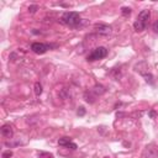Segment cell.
Returning a JSON list of instances; mask_svg holds the SVG:
<instances>
[{
	"instance_id": "obj_10",
	"label": "cell",
	"mask_w": 158,
	"mask_h": 158,
	"mask_svg": "<svg viewBox=\"0 0 158 158\" xmlns=\"http://www.w3.org/2000/svg\"><path fill=\"white\" fill-rule=\"evenodd\" d=\"M35 94L37 96H40L41 94H42V85H41L38 82L35 83Z\"/></svg>"
},
{
	"instance_id": "obj_17",
	"label": "cell",
	"mask_w": 158,
	"mask_h": 158,
	"mask_svg": "<svg viewBox=\"0 0 158 158\" xmlns=\"http://www.w3.org/2000/svg\"><path fill=\"white\" fill-rule=\"evenodd\" d=\"M104 158H109V157H104Z\"/></svg>"
},
{
	"instance_id": "obj_8",
	"label": "cell",
	"mask_w": 158,
	"mask_h": 158,
	"mask_svg": "<svg viewBox=\"0 0 158 158\" xmlns=\"http://www.w3.org/2000/svg\"><path fill=\"white\" fill-rule=\"evenodd\" d=\"M93 93L95 94V96L101 95V94H104V93H105V88L101 87V85H95L94 89H93Z\"/></svg>"
},
{
	"instance_id": "obj_14",
	"label": "cell",
	"mask_w": 158,
	"mask_h": 158,
	"mask_svg": "<svg viewBox=\"0 0 158 158\" xmlns=\"http://www.w3.org/2000/svg\"><path fill=\"white\" fill-rule=\"evenodd\" d=\"M78 115H79V116H84V115H85V109L83 108V106L78 108Z\"/></svg>"
},
{
	"instance_id": "obj_4",
	"label": "cell",
	"mask_w": 158,
	"mask_h": 158,
	"mask_svg": "<svg viewBox=\"0 0 158 158\" xmlns=\"http://www.w3.org/2000/svg\"><path fill=\"white\" fill-rule=\"evenodd\" d=\"M49 48H51L49 45H46L42 42H34L31 45V51L35 52L36 54H43V53L47 52Z\"/></svg>"
},
{
	"instance_id": "obj_12",
	"label": "cell",
	"mask_w": 158,
	"mask_h": 158,
	"mask_svg": "<svg viewBox=\"0 0 158 158\" xmlns=\"http://www.w3.org/2000/svg\"><path fill=\"white\" fill-rule=\"evenodd\" d=\"M152 30H153V32H155V34H158V20H156L155 22H153Z\"/></svg>"
},
{
	"instance_id": "obj_13",
	"label": "cell",
	"mask_w": 158,
	"mask_h": 158,
	"mask_svg": "<svg viewBox=\"0 0 158 158\" xmlns=\"http://www.w3.org/2000/svg\"><path fill=\"white\" fill-rule=\"evenodd\" d=\"M37 9H38V6H37V5H30V6H29V11H30L31 14H35V12L37 11Z\"/></svg>"
},
{
	"instance_id": "obj_2",
	"label": "cell",
	"mask_w": 158,
	"mask_h": 158,
	"mask_svg": "<svg viewBox=\"0 0 158 158\" xmlns=\"http://www.w3.org/2000/svg\"><path fill=\"white\" fill-rule=\"evenodd\" d=\"M61 22L64 24L66 26H69V27H76L80 26V22H82V19L79 16V14L76 12V11H67L64 12L62 17H61Z\"/></svg>"
},
{
	"instance_id": "obj_5",
	"label": "cell",
	"mask_w": 158,
	"mask_h": 158,
	"mask_svg": "<svg viewBox=\"0 0 158 158\" xmlns=\"http://www.w3.org/2000/svg\"><path fill=\"white\" fill-rule=\"evenodd\" d=\"M158 150L155 145H148L142 153V158H157Z\"/></svg>"
},
{
	"instance_id": "obj_6",
	"label": "cell",
	"mask_w": 158,
	"mask_h": 158,
	"mask_svg": "<svg viewBox=\"0 0 158 158\" xmlns=\"http://www.w3.org/2000/svg\"><path fill=\"white\" fill-rule=\"evenodd\" d=\"M95 30L99 35H103V36H108L111 34L113 29L109 26V25H105V24H99V25H95Z\"/></svg>"
},
{
	"instance_id": "obj_16",
	"label": "cell",
	"mask_w": 158,
	"mask_h": 158,
	"mask_svg": "<svg viewBox=\"0 0 158 158\" xmlns=\"http://www.w3.org/2000/svg\"><path fill=\"white\" fill-rule=\"evenodd\" d=\"M150 116H151V117H155V116H156V113H155L153 110H151V111H150Z\"/></svg>"
},
{
	"instance_id": "obj_9",
	"label": "cell",
	"mask_w": 158,
	"mask_h": 158,
	"mask_svg": "<svg viewBox=\"0 0 158 158\" xmlns=\"http://www.w3.org/2000/svg\"><path fill=\"white\" fill-rule=\"evenodd\" d=\"M71 142H72V140L69 137H62V138H59V140H58V145L63 146V147H67Z\"/></svg>"
},
{
	"instance_id": "obj_11",
	"label": "cell",
	"mask_w": 158,
	"mask_h": 158,
	"mask_svg": "<svg viewBox=\"0 0 158 158\" xmlns=\"http://www.w3.org/2000/svg\"><path fill=\"white\" fill-rule=\"evenodd\" d=\"M121 14L124 16H128L130 14H131V9H130V8H122L121 9Z\"/></svg>"
},
{
	"instance_id": "obj_3",
	"label": "cell",
	"mask_w": 158,
	"mask_h": 158,
	"mask_svg": "<svg viewBox=\"0 0 158 158\" xmlns=\"http://www.w3.org/2000/svg\"><path fill=\"white\" fill-rule=\"evenodd\" d=\"M108 56V49L105 47H98L95 49L91 51V53L88 54V62H94V61H99V59H103Z\"/></svg>"
},
{
	"instance_id": "obj_7",
	"label": "cell",
	"mask_w": 158,
	"mask_h": 158,
	"mask_svg": "<svg viewBox=\"0 0 158 158\" xmlns=\"http://www.w3.org/2000/svg\"><path fill=\"white\" fill-rule=\"evenodd\" d=\"M1 135L4 137H6V138H11L12 137V135H14V131H12V127L10 126V125H3V127H1Z\"/></svg>"
},
{
	"instance_id": "obj_1",
	"label": "cell",
	"mask_w": 158,
	"mask_h": 158,
	"mask_svg": "<svg viewBox=\"0 0 158 158\" xmlns=\"http://www.w3.org/2000/svg\"><path fill=\"white\" fill-rule=\"evenodd\" d=\"M151 17V11L148 10V9H145V10L140 11L138 14V16L136 19V21H135L133 24V29L136 32H142L147 29V25H148V20H150Z\"/></svg>"
},
{
	"instance_id": "obj_15",
	"label": "cell",
	"mask_w": 158,
	"mask_h": 158,
	"mask_svg": "<svg viewBox=\"0 0 158 158\" xmlns=\"http://www.w3.org/2000/svg\"><path fill=\"white\" fill-rule=\"evenodd\" d=\"M11 156H12V152L11 151H6V152L3 153V158H10Z\"/></svg>"
}]
</instances>
